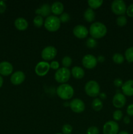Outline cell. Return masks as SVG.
<instances>
[{
  "mask_svg": "<svg viewBox=\"0 0 133 134\" xmlns=\"http://www.w3.org/2000/svg\"><path fill=\"white\" fill-rule=\"evenodd\" d=\"M51 6L48 3H44L35 10V13L41 16H49L51 13Z\"/></svg>",
  "mask_w": 133,
  "mask_h": 134,
  "instance_id": "obj_17",
  "label": "cell"
},
{
  "mask_svg": "<svg viewBox=\"0 0 133 134\" xmlns=\"http://www.w3.org/2000/svg\"><path fill=\"white\" fill-rule=\"evenodd\" d=\"M73 34L79 39H84L89 34V31L86 26L83 25H77L73 29Z\"/></svg>",
  "mask_w": 133,
  "mask_h": 134,
  "instance_id": "obj_13",
  "label": "cell"
},
{
  "mask_svg": "<svg viewBox=\"0 0 133 134\" xmlns=\"http://www.w3.org/2000/svg\"><path fill=\"white\" fill-rule=\"evenodd\" d=\"M72 132V127L70 124H65L62 127L63 134H71Z\"/></svg>",
  "mask_w": 133,
  "mask_h": 134,
  "instance_id": "obj_30",
  "label": "cell"
},
{
  "mask_svg": "<svg viewBox=\"0 0 133 134\" xmlns=\"http://www.w3.org/2000/svg\"><path fill=\"white\" fill-rule=\"evenodd\" d=\"M83 17H84V19L86 20L87 22H93V21H94V20H95V13L92 9L88 8V9H87L85 10Z\"/></svg>",
  "mask_w": 133,
  "mask_h": 134,
  "instance_id": "obj_21",
  "label": "cell"
},
{
  "mask_svg": "<svg viewBox=\"0 0 133 134\" xmlns=\"http://www.w3.org/2000/svg\"><path fill=\"white\" fill-rule=\"evenodd\" d=\"M126 113L129 116H133V103L130 104L126 109Z\"/></svg>",
  "mask_w": 133,
  "mask_h": 134,
  "instance_id": "obj_38",
  "label": "cell"
},
{
  "mask_svg": "<svg viewBox=\"0 0 133 134\" xmlns=\"http://www.w3.org/2000/svg\"><path fill=\"white\" fill-rule=\"evenodd\" d=\"M119 127L118 124L116 121L106 122L103 126V134H117L119 133Z\"/></svg>",
  "mask_w": 133,
  "mask_h": 134,
  "instance_id": "obj_8",
  "label": "cell"
},
{
  "mask_svg": "<svg viewBox=\"0 0 133 134\" xmlns=\"http://www.w3.org/2000/svg\"><path fill=\"white\" fill-rule=\"evenodd\" d=\"M100 98H102V99H104L106 98V94H104V93H102V94H100Z\"/></svg>",
  "mask_w": 133,
  "mask_h": 134,
  "instance_id": "obj_42",
  "label": "cell"
},
{
  "mask_svg": "<svg viewBox=\"0 0 133 134\" xmlns=\"http://www.w3.org/2000/svg\"><path fill=\"white\" fill-rule=\"evenodd\" d=\"M64 10L63 4L60 1H56L51 5V11L56 15H61Z\"/></svg>",
  "mask_w": 133,
  "mask_h": 134,
  "instance_id": "obj_18",
  "label": "cell"
},
{
  "mask_svg": "<svg viewBox=\"0 0 133 134\" xmlns=\"http://www.w3.org/2000/svg\"><path fill=\"white\" fill-rule=\"evenodd\" d=\"M116 23L120 27H123L127 23V19L125 15L119 16L116 19Z\"/></svg>",
  "mask_w": 133,
  "mask_h": 134,
  "instance_id": "obj_26",
  "label": "cell"
},
{
  "mask_svg": "<svg viewBox=\"0 0 133 134\" xmlns=\"http://www.w3.org/2000/svg\"><path fill=\"white\" fill-rule=\"evenodd\" d=\"M103 103L102 100L99 98H95L92 102V108L95 111H99L102 109Z\"/></svg>",
  "mask_w": 133,
  "mask_h": 134,
  "instance_id": "obj_22",
  "label": "cell"
},
{
  "mask_svg": "<svg viewBox=\"0 0 133 134\" xmlns=\"http://www.w3.org/2000/svg\"><path fill=\"white\" fill-rule=\"evenodd\" d=\"M14 26L17 30L20 31H23L28 27V22L25 18H18L14 21Z\"/></svg>",
  "mask_w": 133,
  "mask_h": 134,
  "instance_id": "obj_19",
  "label": "cell"
},
{
  "mask_svg": "<svg viewBox=\"0 0 133 134\" xmlns=\"http://www.w3.org/2000/svg\"><path fill=\"white\" fill-rule=\"evenodd\" d=\"M123 112L121 110H116L113 113V118L116 121H119L121 120L123 117Z\"/></svg>",
  "mask_w": 133,
  "mask_h": 134,
  "instance_id": "obj_31",
  "label": "cell"
},
{
  "mask_svg": "<svg viewBox=\"0 0 133 134\" xmlns=\"http://www.w3.org/2000/svg\"><path fill=\"white\" fill-rule=\"evenodd\" d=\"M69 107L72 111L76 113H80L85 110V103L82 99L75 98L69 103Z\"/></svg>",
  "mask_w": 133,
  "mask_h": 134,
  "instance_id": "obj_11",
  "label": "cell"
},
{
  "mask_svg": "<svg viewBox=\"0 0 133 134\" xmlns=\"http://www.w3.org/2000/svg\"><path fill=\"white\" fill-rule=\"evenodd\" d=\"M126 14L129 16V17H133V3L130 4L129 5L127 8H126Z\"/></svg>",
  "mask_w": 133,
  "mask_h": 134,
  "instance_id": "obj_34",
  "label": "cell"
},
{
  "mask_svg": "<svg viewBox=\"0 0 133 134\" xmlns=\"http://www.w3.org/2000/svg\"><path fill=\"white\" fill-rule=\"evenodd\" d=\"M44 25L45 28L48 31L54 32L59 29L60 26H61V22H60L59 17H57V16L50 15L49 16L46 18Z\"/></svg>",
  "mask_w": 133,
  "mask_h": 134,
  "instance_id": "obj_3",
  "label": "cell"
},
{
  "mask_svg": "<svg viewBox=\"0 0 133 134\" xmlns=\"http://www.w3.org/2000/svg\"><path fill=\"white\" fill-rule=\"evenodd\" d=\"M56 134H63V133H56Z\"/></svg>",
  "mask_w": 133,
  "mask_h": 134,
  "instance_id": "obj_44",
  "label": "cell"
},
{
  "mask_svg": "<svg viewBox=\"0 0 133 134\" xmlns=\"http://www.w3.org/2000/svg\"><path fill=\"white\" fill-rule=\"evenodd\" d=\"M86 134H99V130L96 126H91L87 130Z\"/></svg>",
  "mask_w": 133,
  "mask_h": 134,
  "instance_id": "obj_33",
  "label": "cell"
},
{
  "mask_svg": "<svg viewBox=\"0 0 133 134\" xmlns=\"http://www.w3.org/2000/svg\"><path fill=\"white\" fill-rule=\"evenodd\" d=\"M57 51L53 46H48L43 48L41 52V57L45 61L52 60L56 56Z\"/></svg>",
  "mask_w": 133,
  "mask_h": 134,
  "instance_id": "obj_7",
  "label": "cell"
},
{
  "mask_svg": "<svg viewBox=\"0 0 133 134\" xmlns=\"http://www.w3.org/2000/svg\"><path fill=\"white\" fill-rule=\"evenodd\" d=\"M112 60L116 64H121L123 63L124 60H125V57L123 55H122L120 53H116L113 55L112 56Z\"/></svg>",
  "mask_w": 133,
  "mask_h": 134,
  "instance_id": "obj_25",
  "label": "cell"
},
{
  "mask_svg": "<svg viewBox=\"0 0 133 134\" xmlns=\"http://www.w3.org/2000/svg\"><path fill=\"white\" fill-rule=\"evenodd\" d=\"M97 63V58L92 54H86L82 58V64L87 69H93L96 66Z\"/></svg>",
  "mask_w": 133,
  "mask_h": 134,
  "instance_id": "obj_9",
  "label": "cell"
},
{
  "mask_svg": "<svg viewBox=\"0 0 133 134\" xmlns=\"http://www.w3.org/2000/svg\"><path fill=\"white\" fill-rule=\"evenodd\" d=\"M59 18L60 20V22H63V23H65V22H67L70 20V16L69 15V14H68V13H63L60 15Z\"/></svg>",
  "mask_w": 133,
  "mask_h": 134,
  "instance_id": "obj_32",
  "label": "cell"
},
{
  "mask_svg": "<svg viewBox=\"0 0 133 134\" xmlns=\"http://www.w3.org/2000/svg\"><path fill=\"white\" fill-rule=\"evenodd\" d=\"M113 84L116 86L117 87H121V86H123V81L121 79H116L114 80L113 81Z\"/></svg>",
  "mask_w": 133,
  "mask_h": 134,
  "instance_id": "obj_37",
  "label": "cell"
},
{
  "mask_svg": "<svg viewBox=\"0 0 133 134\" xmlns=\"http://www.w3.org/2000/svg\"><path fill=\"white\" fill-rule=\"evenodd\" d=\"M123 94L127 96H133V80H128L121 86Z\"/></svg>",
  "mask_w": 133,
  "mask_h": 134,
  "instance_id": "obj_16",
  "label": "cell"
},
{
  "mask_svg": "<svg viewBox=\"0 0 133 134\" xmlns=\"http://www.w3.org/2000/svg\"><path fill=\"white\" fill-rule=\"evenodd\" d=\"M85 92L90 97H96L100 94V86L95 81H89L85 85Z\"/></svg>",
  "mask_w": 133,
  "mask_h": 134,
  "instance_id": "obj_5",
  "label": "cell"
},
{
  "mask_svg": "<svg viewBox=\"0 0 133 134\" xmlns=\"http://www.w3.org/2000/svg\"><path fill=\"white\" fill-rule=\"evenodd\" d=\"M125 58L129 63L133 62V47H129L125 52Z\"/></svg>",
  "mask_w": 133,
  "mask_h": 134,
  "instance_id": "obj_23",
  "label": "cell"
},
{
  "mask_svg": "<svg viewBox=\"0 0 133 134\" xmlns=\"http://www.w3.org/2000/svg\"><path fill=\"white\" fill-rule=\"evenodd\" d=\"M72 60L71 58L69 56H65L62 59V64L64 66V68H69L71 65L72 64Z\"/></svg>",
  "mask_w": 133,
  "mask_h": 134,
  "instance_id": "obj_28",
  "label": "cell"
},
{
  "mask_svg": "<svg viewBox=\"0 0 133 134\" xmlns=\"http://www.w3.org/2000/svg\"><path fill=\"white\" fill-rule=\"evenodd\" d=\"M97 60H98V62H102L104 60V56H99V57H98V58H97Z\"/></svg>",
  "mask_w": 133,
  "mask_h": 134,
  "instance_id": "obj_40",
  "label": "cell"
},
{
  "mask_svg": "<svg viewBox=\"0 0 133 134\" xmlns=\"http://www.w3.org/2000/svg\"><path fill=\"white\" fill-rule=\"evenodd\" d=\"M44 21L43 20V17L40 15H37L33 19V24L35 26L37 27H40L44 24Z\"/></svg>",
  "mask_w": 133,
  "mask_h": 134,
  "instance_id": "obj_27",
  "label": "cell"
},
{
  "mask_svg": "<svg viewBox=\"0 0 133 134\" xmlns=\"http://www.w3.org/2000/svg\"><path fill=\"white\" fill-rule=\"evenodd\" d=\"M71 74L73 77L77 79H81L84 77L85 71L83 68L80 66H74L72 68Z\"/></svg>",
  "mask_w": 133,
  "mask_h": 134,
  "instance_id": "obj_20",
  "label": "cell"
},
{
  "mask_svg": "<svg viewBox=\"0 0 133 134\" xmlns=\"http://www.w3.org/2000/svg\"><path fill=\"white\" fill-rule=\"evenodd\" d=\"M107 28L105 25L100 22H93L90 26L89 34L94 39H100L106 35Z\"/></svg>",
  "mask_w": 133,
  "mask_h": 134,
  "instance_id": "obj_1",
  "label": "cell"
},
{
  "mask_svg": "<svg viewBox=\"0 0 133 134\" xmlns=\"http://www.w3.org/2000/svg\"><path fill=\"white\" fill-rule=\"evenodd\" d=\"M3 79L0 75V88H1V86H3Z\"/></svg>",
  "mask_w": 133,
  "mask_h": 134,
  "instance_id": "obj_41",
  "label": "cell"
},
{
  "mask_svg": "<svg viewBox=\"0 0 133 134\" xmlns=\"http://www.w3.org/2000/svg\"><path fill=\"white\" fill-rule=\"evenodd\" d=\"M111 9L117 15H124L126 11V6L123 0H114L111 4Z\"/></svg>",
  "mask_w": 133,
  "mask_h": 134,
  "instance_id": "obj_6",
  "label": "cell"
},
{
  "mask_svg": "<svg viewBox=\"0 0 133 134\" xmlns=\"http://www.w3.org/2000/svg\"><path fill=\"white\" fill-rule=\"evenodd\" d=\"M123 122H124V123H125V124H129V123H130V118H129V116H125V117H124V119H123Z\"/></svg>",
  "mask_w": 133,
  "mask_h": 134,
  "instance_id": "obj_39",
  "label": "cell"
},
{
  "mask_svg": "<svg viewBox=\"0 0 133 134\" xmlns=\"http://www.w3.org/2000/svg\"><path fill=\"white\" fill-rule=\"evenodd\" d=\"M126 98L123 94L121 93H117L114 95L112 99V103L113 106L116 108H122L126 104Z\"/></svg>",
  "mask_w": 133,
  "mask_h": 134,
  "instance_id": "obj_12",
  "label": "cell"
},
{
  "mask_svg": "<svg viewBox=\"0 0 133 134\" xmlns=\"http://www.w3.org/2000/svg\"><path fill=\"white\" fill-rule=\"evenodd\" d=\"M86 45L90 48H95L97 45V42H96V39H94V38L89 37L87 39V41H86Z\"/></svg>",
  "mask_w": 133,
  "mask_h": 134,
  "instance_id": "obj_29",
  "label": "cell"
},
{
  "mask_svg": "<svg viewBox=\"0 0 133 134\" xmlns=\"http://www.w3.org/2000/svg\"><path fill=\"white\" fill-rule=\"evenodd\" d=\"M26 79L24 73L22 71H17L12 74L10 77V82L14 85H21Z\"/></svg>",
  "mask_w": 133,
  "mask_h": 134,
  "instance_id": "obj_14",
  "label": "cell"
},
{
  "mask_svg": "<svg viewBox=\"0 0 133 134\" xmlns=\"http://www.w3.org/2000/svg\"><path fill=\"white\" fill-rule=\"evenodd\" d=\"M6 8L7 5L5 1L0 0V14L3 13L5 12V10H6Z\"/></svg>",
  "mask_w": 133,
  "mask_h": 134,
  "instance_id": "obj_36",
  "label": "cell"
},
{
  "mask_svg": "<svg viewBox=\"0 0 133 134\" xmlns=\"http://www.w3.org/2000/svg\"><path fill=\"white\" fill-rule=\"evenodd\" d=\"M71 75V72L68 68H59L56 71V73L54 75L55 80L57 82L59 83H65L67 82L70 79Z\"/></svg>",
  "mask_w": 133,
  "mask_h": 134,
  "instance_id": "obj_4",
  "label": "cell"
},
{
  "mask_svg": "<svg viewBox=\"0 0 133 134\" xmlns=\"http://www.w3.org/2000/svg\"><path fill=\"white\" fill-rule=\"evenodd\" d=\"M87 3L91 9H97L101 6L102 4L103 3V1L102 0H89Z\"/></svg>",
  "mask_w": 133,
  "mask_h": 134,
  "instance_id": "obj_24",
  "label": "cell"
},
{
  "mask_svg": "<svg viewBox=\"0 0 133 134\" xmlns=\"http://www.w3.org/2000/svg\"><path fill=\"white\" fill-rule=\"evenodd\" d=\"M117 134H129L126 131H121V132H119Z\"/></svg>",
  "mask_w": 133,
  "mask_h": 134,
  "instance_id": "obj_43",
  "label": "cell"
},
{
  "mask_svg": "<svg viewBox=\"0 0 133 134\" xmlns=\"http://www.w3.org/2000/svg\"><path fill=\"white\" fill-rule=\"evenodd\" d=\"M50 68L55 70H57L59 68V64L57 61H52L51 64H50Z\"/></svg>",
  "mask_w": 133,
  "mask_h": 134,
  "instance_id": "obj_35",
  "label": "cell"
},
{
  "mask_svg": "<svg viewBox=\"0 0 133 134\" xmlns=\"http://www.w3.org/2000/svg\"><path fill=\"white\" fill-rule=\"evenodd\" d=\"M50 69V65L48 62L46 61L39 62L37 63L35 68V71L37 75L43 77L46 75Z\"/></svg>",
  "mask_w": 133,
  "mask_h": 134,
  "instance_id": "obj_10",
  "label": "cell"
},
{
  "mask_svg": "<svg viewBox=\"0 0 133 134\" xmlns=\"http://www.w3.org/2000/svg\"><path fill=\"white\" fill-rule=\"evenodd\" d=\"M13 71V66L10 62L3 61L0 63V75L3 76H8L12 74Z\"/></svg>",
  "mask_w": 133,
  "mask_h": 134,
  "instance_id": "obj_15",
  "label": "cell"
},
{
  "mask_svg": "<svg viewBox=\"0 0 133 134\" xmlns=\"http://www.w3.org/2000/svg\"><path fill=\"white\" fill-rule=\"evenodd\" d=\"M74 89L69 84H61L56 90L57 96L64 100L71 99L74 95Z\"/></svg>",
  "mask_w": 133,
  "mask_h": 134,
  "instance_id": "obj_2",
  "label": "cell"
}]
</instances>
